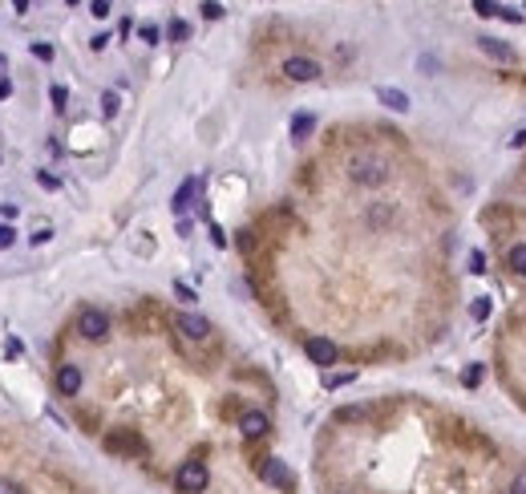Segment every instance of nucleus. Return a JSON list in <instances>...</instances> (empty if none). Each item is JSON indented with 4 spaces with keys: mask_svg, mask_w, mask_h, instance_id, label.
Listing matches in <instances>:
<instances>
[{
    "mask_svg": "<svg viewBox=\"0 0 526 494\" xmlns=\"http://www.w3.org/2000/svg\"><path fill=\"white\" fill-rule=\"evenodd\" d=\"M4 98H13V82H8V77H0V101Z\"/></svg>",
    "mask_w": 526,
    "mask_h": 494,
    "instance_id": "obj_37",
    "label": "nucleus"
},
{
    "mask_svg": "<svg viewBox=\"0 0 526 494\" xmlns=\"http://www.w3.org/2000/svg\"><path fill=\"white\" fill-rule=\"evenodd\" d=\"M482 377H486V369H482V365H470V369L461 373V385H466V389H474V385H482Z\"/></svg>",
    "mask_w": 526,
    "mask_h": 494,
    "instance_id": "obj_16",
    "label": "nucleus"
},
{
    "mask_svg": "<svg viewBox=\"0 0 526 494\" xmlns=\"http://www.w3.org/2000/svg\"><path fill=\"white\" fill-rule=\"evenodd\" d=\"M174 486H179L182 494L207 490V466H203V462H182L179 470H174Z\"/></svg>",
    "mask_w": 526,
    "mask_h": 494,
    "instance_id": "obj_2",
    "label": "nucleus"
},
{
    "mask_svg": "<svg viewBox=\"0 0 526 494\" xmlns=\"http://www.w3.org/2000/svg\"><path fill=\"white\" fill-rule=\"evenodd\" d=\"M77 332H82L85 341H105V336H110V316L101 312V308H82Z\"/></svg>",
    "mask_w": 526,
    "mask_h": 494,
    "instance_id": "obj_3",
    "label": "nucleus"
},
{
    "mask_svg": "<svg viewBox=\"0 0 526 494\" xmlns=\"http://www.w3.org/2000/svg\"><path fill=\"white\" fill-rule=\"evenodd\" d=\"M138 37H142L146 45H158V41H162V29H158V25H142V29H138Z\"/></svg>",
    "mask_w": 526,
    "mask_h": 494,
    "instance_id": "obj_20",
    "label": "nucleus"
},
{
    "mask_svg": "<svg viewBox=\"0 0 526 494\" xmlns=\"http://www.w3.org/2000/svg\"><path fill=\"white\" fill-rule=\"evenodd\" d=\"M49 235H53L49 227H37L33 235H29V243H33V247H41V243H49Z\"/></svg>",
    "mask_w": 526,
    "mask_h": 494,
    "instance_id": "obj_28",
    "label": "nucleus"
},
{
    "mask_svg": "<svg viewBox=\"0 0 526 494\" xmlns=\"http://www.w3.org/2000/svg\"><path fill=\"white\" fill-rule=\"evenodd\" d=\"M470 316H474V320H486V316H490V300L477 296L474 304H470Z\"/></svg>",
    "mask_w": 526,
    "mask_h": 494,
    "instance_id": "obj_22",
    "label": "nucleus"
},
{
    "mask_svg": "<svg viewBox=\"0 0 526 494\" xmlns=\"http://www.w3.org/2000/svg\"><path fill=\"white\" fill-rule=\"evenodd\" d=\"M4 353H8V357H20V341H17V336H13V341L4 345Z\"/></svg>",
    "mask_w": 526,
    "mask_h": 494,
    "instance_id": "obj_38",
    "label": "nucleus"
},
{
    "mask_svg": "<svg viewBox=\"0 0 526 494\" xmlns=\"http://www.w3.org/2000/svg\"><path fill=\"white\" fill-rule=\"evenodd\" d=\"M4 69H8V61H4V57H0V73H4Z\"/></svg>",
    "mask_w": 526,
    "mask_h": 494,
    "instance_id": "obj_41",
    "label": "nucleus"
},
{
    "mask_svg": "<svg viewBox=\"0 0 526 494\" xmlns=\"http://www.w3.org/2000/svg\"><path fill=\"white\" fill-rule=\"evenodd\" d=\"M101 114H105V118L117 114V94H114V89H105V94H101Z\"/></svg>",
    "mask_w": 526,
    "mask_h": 494,
    "instance_id": "obj_21",
    "label": "nucleus"
},
{
    "mask_svg": "<svg viewBox=\"0 0 526 494\" xmlns=\"http://www.w3.org/2000/svg\"><path fill=\"white\" fill-rule=\"evenodd\" d=\"M348 381H352V373H328V377H324V389H345Z\"/></svg>",
    "mask_w": 526,
    "mask_h": 494,
    "instance_id": "obj_23",
    "label": "nucleus"
},
{
    "mask_svg": "<svg viewBox=\"0 0 526 494\" xmlns=\"http://www.w3.org/2000/svg\"><path fill=\"white\" fill-rule=\"evenodd\" d=\"M49 101H53V110H65V106H69V89H65V85H53Z\"/></svg>",
    "mask_w": 526,
    "mask_h": 494,
    "instance_id": "obj_17",
    "label": "nucleus"
},
{
    "mask_svg": "<svg viewBox=\"0 0 526 494\" xmlns=\"http://www.w3.org/2000/svg\"><path fill=\"white\" fill-rule=\"evenodd\" d=\"M198 13H203L207 20H219V17H223V4H219V0H203V4H198Z\"/></svg>",
    "mask_w": 526,
    "mask_h": 494,
    "instance_id": "obj_18",
    "label": "nucleus"
},
{
    "mask_svg": "<svg viewBox=\"0 0 526 494\" xmlns=\"http://www.w3.org/2000/svg\"><path fill=\"white\" fill-rule=\"evenodd\" d=\"M477 49L490 53L494 61H514V49H510V45H502V41H494V37H477Z\"/></svg>",
    "mask_w": 526,
    "mask_h": 494,
    "instance_id": "obj_12",
    "label": "nucleus"
},
{
    "mask_svg": "<svg viewBox=\"0 0 526 494\" xmlns=\"http://www.w3.org/2000/svg\"><path fill=\"white\" fill-rule=\"evenodd\" d=\"M510 146H526V130H522V134H514V138H510Z\"/></svg>",
    "mask_w": 526,
    "mask_h": 494,
    "instance_id": "obj_39",
    "label": "nucleus"
},
{
    "mask_svg": "<svg viewBox=\"0 0 526 494\" xmlns=\"http://www.w3.org/2000/svg\"><path fill=\"white\" fill-rule=\"evenodd\" d=\"M69 4H77V0H69Z\"/></svg>",
    "mask_w": 526,
    "mask_h": 494,
    "instance_id": "obj_42",
    "label": "nucleus"
},
{
    "mask_svg": "<svg viewBox=\"0 0 526 494\" xmlns=\"http://www.w3.org/2000/svg\"><path fill=\"white\" fill-rule=\"evenodd\" d=\"M312 130H316V118L312 114H296V118H292V138H296V142H304Z\"/></svg>",
    "mask_w": 526,
    "mask_h": 494,
    "instance_id": "obj_14",
    "label": "nucleus"
},
{
    "mask_svg": "<svg viewBox=\"0 0 526 494\" xmlns=\"http://www.w3.org/2000/svg\"><path fill=\"white\" fill-rule=\"evenodd\" d=\"M33 57H41V61H53V45H49V41H33Z\"/></svg>",
    "mask_w": 526,
    "mask_h": 494,
    "instance_id": "obj_27",
    "label": "nucleus"
},
{
    "mask_svg": "<svg viewBox=\"0 0 526 494\" xmlns=\"http://www.w3.org/2000/svg\"><path fill=\"white\" fill-rule=\"evenodd\" d=\"M259 474H263V482H267V486H288V482H292V474H288V466H283L280 458H267L259 466Z\"/></svg>",
    "mask_w": 526,
    "mask_h": 494,
    "instance_id": "obj_10",
    "label": "nucleus"
},
{
    "mask_svg": "<svg viewBox=\"0 0 526 494\" xmlns=\"http://www.w3.org/2000/svg\"><path fill=\"white\" fill-rule=\"evenodd\" d=\"M506 494H526V470H518V474L510 478V486H506Z\"/></svg>",
    "mask_w": 526,
    "mask_h": 494,
    "instance_id": "obj_24",
    "label": "nucleus"
},
{
    "mask_svg": "<svg viewBox=\"0 0 526 494\" xmlns=\"http://www.w3.org/2000/svg\"><path fill=\"white\" fill-rule=\"evenodd\" d=\"M304 353H308V361L320 365V369H328V365H336V345H332L328 336H308V345H304Z\"/></svg>",
    "mask_w": 526,
    "mask_h": 494,
    "instance_id": "obj_4",
    "label": "nucleus"
},
{
    "mask_svg": "<svg viewBox=\"0 0 526 494\" xmlns=\"http://www.w3.org/2000/svg\"><path fill=\"white\" fill-rule=\"evenodd\" d=\"M89 13H94V17H110V0H94Z\"/></svg>",
    "mask_w": 526,
    "mask_h": 494,
    "instance_id": "obj_30",
    "label": "nucleus"
},
{
    "mask_svg": "<svg viewBox=\"0 0 526 494\" xmlns=\"http://www.w3.org/2000/svg\"><path fill=\"white\" fill-rule=\"evenodd\" d=\"M105 450H114V454H142L146 445H142V438H138V433L117 429V433H110V438H105Z\"/></svg>",
    "mask_w": 526,
    "mask_h": 494,
    "instance_id": "obj_8",
    "label": "nucleus"
},
{
    "mask_svg": "<svg viewBox=\"0 0 526 494\" xmlns=\"http://www.w3.org/2000/svg\"><path fill=\"white\" fill-rule=\"evenodd\" d=\"M195 191H198V179H186V182L179 186V191H174V203H170V207H174V215H182L186 207H191V198H195Z\"/></svg>",
    "mask_w": 526,
    "mask_h": 494,
    "instance_id": "obj_13",
    "label": "nucleus"
},
{
    "mask_svg": "<svg viewBox=\"0 0 526 494\" xmlns=\"http://www.w3.org/2000/svg\"><path fill=\"white\" fill-rule=\"evenodd\" d=\"M0 215H4V219H17V203H0Z\"/></svg>",
    "mask_w": 526,
    "mask_h": 494,
    "instance_id": "obj_36",
    "label": "nucleus"
},
{
    "mask_svg": "<svg viewBox=\"0 0 526 494\" xmlns=\"http://www.w3.org/2000/svg\"><path fill=\"white\" fill-rule=\"evenodd\" d=\"M377 101H380V106H389V110H397V114H405V110H409V98H405L401 89H393V85H380Z\"/></svg>",
    "mask_w": 526,
    "mask_h": 494,
    "instance_id": "obj_11",
    "label": "nucleus"
},
{
    "mask_svg": "<svg viewBox=\"0 0 526 494\" xmlns=\"http://www.w3.org/2000/svg\"><path fill=\"white\" fill-rule=\"evenodd\" d=\"M13 8H17V13H25V8H29V0H13Z\"/></svg>",
    "mask_w": 526,
    "mask_h": 494,
    "instance_id": "obj_40",
    "label": "nucleus"
},
{
    "mask_svg": "<svg viewBox=\"0 0 526 494\" xmlns=\"http://www.w3.org/2000/svg\"><path fill=\"white\" fill-rule=\"evenodd\" d=\"M348 179L361 182V186H380V182L389 179V163H385L380 154L361 150V154H352V158H348Z\"/></svg>",
    "mask_w": 526,
    "mask_h": 494,
    "instance_id": "obj_1",
    "label": "nucleus"
},
{
    "mask_svg": "<svg viewBox=\"0 0 526 494\" xmlns=\"http://www.w3.org/2000/svg\"><path fill=\"white\" fill-rule=\"evenodd\" d=\"M506 264L514 267V272H518V276H526V243H514L506 251Z\"/></svg>",
    "mask_w": 526,
    "mask_h": 494,
    "instance_id": "obj_15",
    "label": "nucleus"
},
{
    "mask_svg": "<svg viewBox=\"0 0 526 494\" xmlns=\"http://www.w3.org/2000/svg\"><path fill=\"white\" fill-rule=\"evenodd\" d=\"M166 33H170V41H186V37H191V25H186V20H170Z\"/></svg>",
    "mask_w": 526,
    "mask_h": 494,
    "instance_id": "obj_19",
    "label": "nucleus"
},
{
    "mask_svg": "<svg viewBox=\"0 0 526 494\" xmlns=\"http://www.w3.org/2000/svg\"><path fill=\"white\" fill-rule=\"evenodd\" d=\"M174 329H179L186 341H207V336H211V320H207V316H195V312H182L179 320H174Z\"/></svg>",
    "mask_w": 526,
    "mask_h": 494,
    "instance_id": "obj_5",
    "label": "nucleus"
},
{
    "mask_svg": "<svg viewBox=\"0 0 526 494\" xmlns=\"http://www.w3.org/2000/svg\"><path fill=\"white\" fill-rule=\"evenodd\" d=\"M283 73H288L292 82H316V77H320V65H316L312 57H288V61H283Z\"/></svg>",
    "mask_w": 526,
    "mask_h": 494,
    "instance_id": "obj_7",
    "label": "nucleus"
},
{
    "mask_svg": "<svg viewBox=\"0 0 526 494\" xmlns=\"http://www.w3.org/2000/svg\"><path fill=\"white\" fill-rule=\"evenodd\" d=\"M13 239H17V231L8 227V223H0V247H13Z\"/></svg>",
    "mask_w": 526,
    "mask_h": 494,
    "instance_id": "obj_29",
    "label": "nucleus"
},
{
    "mask_svg": "<svg viewBox=\"0 0 526 494\" xmlns=\"http://www.w3.org/2000/svg\"><path fill=\"white\" fill-rule=\"evenodd\" d=\"M82 385H85V377H82L77 365H61V369H57V389H61L65 397H77V393H82Z\"/></svg>",
    "mask_w": 526,
    "mask_h": 494,
    "instance_id": "obj_9",
    "label": "nucleus"
},
{
    "mask_svg": "<svg viewBox=\"0 0 526 494\" xmlns=\"http://www.w3.org/2000/svg\"><path fill=\"white\" fill-rule=\"evenodd\" d=\"M211 239H214V247H227V235H223V227H211Z\"/></svg>",
    "mask_w": 526,
    "mask_h": 494,
    "instance_id": "obj_35",
    "label": "nucleus"
},
{
    "mask_svg": "<svg viewBox=\"0 0 526 494\" xmlns=\"http://www.w3.org/2000/svg\"><path fill=\"white\" fill-rule=\"evenodd\" d=\"M470 272H486V255H482V251L470 255Z\"/></svg>",
    "mask_w": 526,
    "mask_h": 494,
    "instance_id": "obj_32",
    "label": "nucleus"
},
{
    "mask_svg": "<svg viewBox=\"0 0 526 494\" xmlns=\"http://www.w3.org/2000/svg\"><path fill=\"white\" fill-rule=\"evenodd\" d=\"M37 182H41L45 191H57V186H61V179H57V175H49V170H37Z\"/></svg>",
    "mask_w": 526,
    "mask_h": 494,
    "instance_id": "obj_25",
    "label": "nucleus"
},
{
    "mask_svg": "<svg viewBox=\"0 0 526 494\" xmlns=\"http://www.w3.org/2000/svg\"><path fill=\"white\" fill-rule=\"evenodd\" d=\"M0 494H20L17 482H8V478H0Z\"/></svg>",
    "mask_w": 526,
    "mask_h": 494,
    "instance_id": "obj_33",
    "label": "nucleus"
},
{
    "mask_svg": "<svg viewBox=\"0 0 526 494\" xmlns=\"http://www.w3.org/2000/svg\"><path fill=\"white\" fill-rule=\"evenodd\" d=\"M267 429H271V417H267L263 410H247L243 417H239V433H243L247 442H255V438H263Z\"/></svg>",
    "mask_w": 526,
    "mask_h": 494,
    "instance_id": "obj_6",
    "label": "nucleus"
},
{
    "mask_svg": "<svg viewBox=\"0 0 526 494\" xmlns=\"http://www.w3.org/2000/svg\"><path fill=\"white\" fill-rule=\"evenodd\" d=\"M89 45H94V49H105V45H110V33H98V37H94V41H89Z\"/></svg>",
    "mask_w": 526,
    "mask_h": 494,
    "instance_id": "obj_34",
    "label": "nucleus"
},
{
    "mask_svg": "<svg viewBox=\"0 0 526 494\" xmlns=\"http://www.w3.org/2000/svg\"><path fill=\"white\" fill-rule=\"evenodd\" d=\"M174 296H179V300H186V304H195V292H191L186 284H174Z\"/></svg>",
    "mask_w": 526,
    "mask_h": 494,
    "instance_id": "obj_31",
    "label": "nucleus"
},
{
    "mask_svg": "<svg viewBox=\"0 0 526 494\" xmlns=\"http://www.w3.org/2000/svg\"><path fill=\"white\" fill-rule=\"evenodd\" d=\"M474 8H477V17H498V4H494V0H474Z\"/></svg>",
    "mask_w": 526,
    "mask_h": 494,
    "instance_id": "obj_26",
    "label": "nucleus"
}]
</instances>
